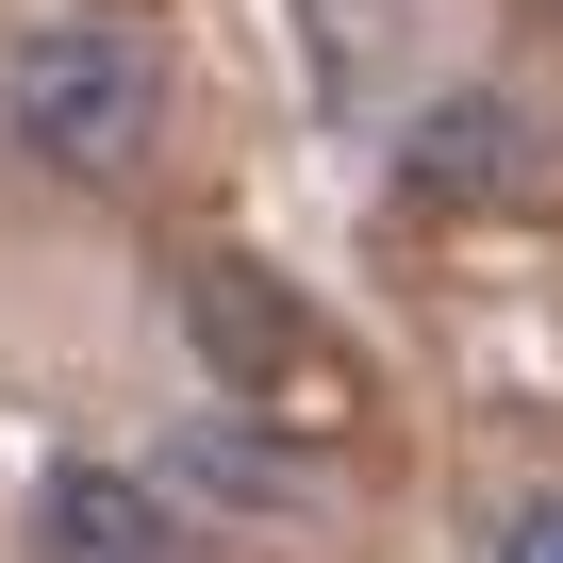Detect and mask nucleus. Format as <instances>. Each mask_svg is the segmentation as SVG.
<instances>
[{"label": "nucleus", "mask_w": 563, "mask_h": 563, "mask_svg": "<svg viewBox=\"0 0 563 563\" xmlns=\"http://www.w3.org/2000/svg\"><path fill=\"white\" fill-rule=\"evenodd\" d=\"M0 150L34 183H133L166 150V51L117 0H51L0 34Z\"/></svg>", "instance_id": "obj_1"}, {"label": "nucleus", "mask_w": 563, "mask_h": 563, "mask_svg": "<svg viewBox=\"0 0 563 563\" xmlns=\"http://www.w3.org/2000/svg\"><path fill=\"white\" fill-rule=\"evenodd\" d=\"M183 349H199V382L232 398V415H265V431H349L365 415V382H349V349L299 316V282L282 265H249V249H216V265H183Z\"/></svg>", "instance_id": "obj_2"}, {"label": "nucleus", "mask_w": 563, "mask_h": 563, "mask_svg": "<svg viewBox=\"0 0 563 563\" xmlns=\"http://www.w3.org/2000/svg\"><path fill=\"white\" fill-rule=\"evenodd\" d=\"M398 183H415V199H448V216H497V199H530V183H547V117H530L514 84H448V100H415V117H398Z\"/></svg>", "instance_id": "obj_3"}, {"label": "nucleus", "mask_w": 563, "mask_h": 563, "mask_svg": "<svg viewBox=\"0 0 563 563\" xmlns=\"http://www.w3.org/2000/svg\"><path fill=\"white\" fill-rule=\"evenodd\" d=\"M199 530H282V514H316V464H299V431H265V415H183L166 431V464H150Z\"/></svg>", "instance_id": "obj_4"}, {"label": "nucleus", "mask_w": 563, "mask_h": 563, "mask_svg": "<svg viewBox=\"0 0 563 563\" xmlns=\"http://www.w3.org/2000/svg\"><path fill=\"white\" fill-rule=\"evenodd\" d=\"M34 563H216V530H199L150 464H51V497H34Z\"/></svg>", "instance_id": "obj_5"}, {"label": "nucleus", "mask_w": 563, "mask_h": 563, "mask_svg": "<svg viewBox=\"0 0 563 563\" xmlns=\"http://www.w3.org/2000/svg\"><path fill=\"white\" fill-rule=\"evenodd\" d=\"M497 563H563V497H530V514H497Z\"/></svg>", "instance_id": "obj_6"}, {"label": "nucleus", "mask_w": 563, "mask_h": 563, "mask_svg": "<svg viewBox=\"0 0 563 563\" xmlns=\"http://www.w3.org/2000/svg\"><path fill=\"white\" fill-rule=\"evenodd\" d=\"M530 18H563V0H530Z\"/></svg>", "instance_id": "obj_7"}]
</instances>
